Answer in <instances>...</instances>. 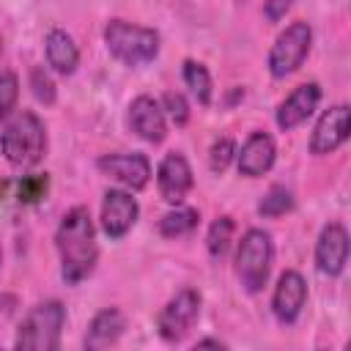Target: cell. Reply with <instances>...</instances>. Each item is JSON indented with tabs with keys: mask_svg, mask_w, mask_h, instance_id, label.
<instances>
[{
	"mask_svg": "<svg viewBox=\"0 0 351 351\" xmlns=\"http://www.w3.org/2000/svg\"><path fill=\"white\" fill-rule=\"evenodd\" d=\"M159 192L167 203H181L186 197V192L192 189V170L186 165V159L181 154H167L159 165V176H156Z\"/></svg>",
	"mask_w": 351,
	"mask_h": 351,
	"instance_id": "13",
	"label": "cell"
},
{
	"mask_svg": "<svg viewBox=\"0 0 351 351\" xmlns=\"http://www.w3.org/2000/svg\"><path fill=\"white\" fill-rule=\"evenodd\" d=\"M197 315H200V293L192 288H181L159 313V335L167 343H178L192 329Z\"/></svg>",
	"mask_w": 351,
	"mask_h": 351,
	"instance_id": "7",
	"label": "cell"
},
{
	"mask_svg": "<svg viewBox=\"0 0 351 351\" xmlns=\"http://www.w3.org/2000/svg\"><path fill=\"white\" fill-rule=\"evenodd\" d=\"M348 261V233L340 222H329L321 236H318V247H315V263H318V271L335 277L343 271Z\"/></svg>",
	"mask_w": 351,
	"mask_h": 351,
	"instance_id": "10",
	"label": "cell"
},
{
	"mask_svg": "<svg viewBox=\"0 0 351 351\" xmlns=\"http://www.w3.org/2000/svg\"><path fill=\"white\" fill-rule=\"evenodd\" d=\"M47 148V134H44V123L38 121V115L33 112H19L14 115L3 134H0V151L11 165L19 167H30L44 156Z\"/></svg>",
	"mask_w": 351,
	"mask_h": 351,
	"instance_id": "2",
	"label": "cell"
},
{
	"mask_svg": "<svg viewBox=\"0 0 351 351\" xmlns=\"http://www.w3.org/2000/svg\"><path fill=\"white\" fill-rule=\"evenodd\" d=\"M104 41H107V49L126 66L148 63L159 52V33L156 30L129 25L123 19H112L104 27Z\"/></svg>",
	"mask_w": 351,
	"mask_h": 351,
	"instance_id": "4",
	"label": "cell"
},
{
	"mask_svg": "<svg viewBox=\"0 0 351 351\" xmlns=\"http://www.w3.org/2000/svg\"><path fill=\"white\" fill-rule=\"evenodd\" d=\"M197 219H200V214L195 208H176V211H170V214L162 217L159 233L162 236H170V239L173 236H184V233H189V230L197 228Z\"/></svg>",
	"mask_w": 351,
	"mask_h": 351,
	"instance_id": "20",
	"label": "cell"
},
{
	"mask_svg": "<svg viewBox=\"0 0 351 351\" xmlns=\"http://www.w3.org/2000/svg\"><path fill=\"white\" fill-rule=\"evenodd\" d=\"M310 41H313V30H310L307 22H293V25H288V27L277 36V41H274V47H271V52H269V71H271L274 77H288V74H293V71L302 66V60L307 58Z\"/></svg>",
	"mask_w": 351,
	"mask_h": 351,
	"instance_id": "6",
	"label": "cell"
},
{
	"mask_svg": "<svg viewBox=\"0 0 351 351\" xmlns=\"http://www.w3.org/2000/svg\"><path fill=\"white\" fill-rule=\"evenodd\" d=\"M230 239H233V219L230 217H219L211 228H208V252L214 258H222L230 247Z\"/></svg>",
	"mask_w": 351,
	"mask_h": 351,
	"instance_id": "21",
	"label": "cell"
},
{
	"mask_svg": "<svg viewBox=\"0 0 351 351\" xmlns=\"http://www.w3.org/2000/svg\"><path fill=\"white\" fill-rule=\"evenodd\" d=\"M236 271L250 293H258L266 285L271 271V236L266 230L252 228L244 233L236 252Z\"/></svg>",
	"mask_w": 351,
	"mask_h": 351,
	"instance_id": "5",
	"label": "cell"
},
{
	"mask_svg": "<svg viewBox=\"0 0 351 351\" xmlns=\"http://www.w3.org/2000/svg\"><path fill=\"white\" fill-rule=\"evenodd\" d=\"M47 60L58 74H71L80 63L77 44L66 30H49L47 36Z\"/></svg>",
	"mask_w": 351,
	"mask_h": 351,
	"instance_id": "18",
	"label": "cell"
},
{
	"mask_svg": "<svg viewBox=\"0 0 351 351\" xmlns=\"http://www.w3.org/2000/svg\"><path fill=\"white\" fill-rule=\"evenodd\" d=\"M197 346H217V348H222V343H219V340H200Z\"/></svg>",
	"mask_w": 351,
	"mask_h": 351,
	"instance_id": "29",
	"label": "cell"
},
{
	"mask_svg": "<svg viewBox=\"0 0 351 351\" xmlns=\"http://www.w3.org/2000/svg\"><path fill=\"white\" fill-rule=\"evenodd\" d=\"M293 208V195L285 189V186H271L269 189V195L261 200V206H258V211L263 214V217H282L285 211H291Z\"/></svg>",
	"mask_w": 351,
	"mask_h": 351,
	"instance_id": "22",
	"label": "cell"
},
{
	"mask_svg": "<svg viewBox=\"0 0 351 351\" xmlns=\"http://www.w3.org/2000/svg\"><path fill=\"white\" fill-rule=\"evenodd\" d=\"M293 5V0H266V5H263V14H266V19L269 22H277V19H282L285 16V11Z\"/></svg>",
	"mask_w": 351,
	"mask_h": 351,
	"instance_id": "28",
	"label": "cell"
},
{
	"mask_svg": "<svg viewBox=\"0 0 351 351\" xmlns=\"http://www.w3.org/2000/svg\"><path fill=\"white\" fill-rule=\"evenodd\" d=\"M30 85H33V93H36V99H38V101H44V104L55 101V85H52L49 74H47L41 66L30 71Z\"/></svg>",
	"mask_w": 351,
	"mask_h": 351,
	"instance_id": "24",
	"label": "cell"
},
{
	"mask_svg": "<svg viewBox=\"0 0 351 351\" xmlns=\"http://www.w3.org/2000/svg\"><path fill=\"white\" fill-rule=\"evenodd\" d=\"M44 192H47V176H30L19 184V200H25V203L44 197Z\"/></svg>",
	"mask_w": 351,
	"mask_h": 351,
	"instance_id": "27",
	"label": "cell"
},
{
	"mask_svg": "<svg viewBox=\"0 0 351 351\" xmlns=\"http://www.w3.org/2000/svg\"><path fill=\"white\" fill-rule=\"evenodd\" d=\"M99 170L129 189H143L151 178V162L143 154H107L99 159Z\"/></svg>",
	"mask_w": 351,
	"mask_h": 351,
	"instance_id": "8",
	"label": "cell"
},
{
	"mask_svg": "<svg viewBox=\"0 0 351 351\" xmlns=\"http://www.w3.org/2000/svg\"><path fill=\"white\" fill-rule=\"evenodd\" d=\"M162 104H165V110H167V115L173 118V123H186V118H189V107H186V99L181 96V93H176V90H167L165 93V99H162Z\"/></svg>",
	"mask_w": 351,
	"mask_h": 351,
	"instance_id": "25",
	"label": "cell"
},
{
	"mask_svg": "<svg viewBox=\"0 0 351 351\" xmlns=\"http://www.w3.org/2000/svg\"><path fill=\"white\" fill-rule=\"evenodd\" d=\"M123 329H126L123 313L115 310V307H107V310L93 315V321L88 326V335H85V348H90V351L93 348H107L123 335Z\"/></svg>",
	"mask_w": 351,
	"mask_h": 351,
	"instance_id": "17",
	"label": "cell"
},
{
	"mask_svg": "<svg viewBox=\"0 0 351 351\" xmlns=\"http://www.w3.org/2000/svg\"><path fill=\"white\" fill-rule=\"evenodd\" d=\"M233 154H236V148H233V140H230V137L217 140L214 148H211V170H214V173H222V170L230 165Z\"/></svg>",
	"mask_w": 351,
	"mask_h": 351,
	"instance_id": "26",
	"label": "cell"
},
{
	"mask_svg": "<svg viewBox=\"0 0 351 351\" xmlns=\"http://www.w3.org/2000/svg\"><path fill=\"white\" fill-rule=\"evenodd\" d=\"M274 154H277L274 140L266 132H252L239 151V173L250 178L263 176L274 165Z\"/></svg>",
	"mask_w": 351,
	"mask_h": 351,
	"instance_id": "16",
	"label": "cell"
},
{
	"mask_svg": "<svg viewBox=\"0 0 351 351\" xmlns=\"http://www.w3.org/2000/svg\"><path fill=\"white\" fill-rule=\"evenodd\" d=\"M63 321H66V307L58 299L41 302L22 318L14 346L25 351H55L60 346Z\"/></svg>",
	"mask_w": 351,
	"mask_h": 351,
	"instance_id": "3",
	"label": "cell"
},
{
	"mask_svg": "<svg viewBox=\"0 0 351 351\" xmlns=\"http://www.w3.org/2000/svg\"><path fill=\"white\" fill-rule=\"evenodd\" d=\"M55 244L60 252V274L69 285L82 282L99 258V247H96V230L90 222V214L85 206H74L58 225L55 233Z\"/></svg>",
	"mask_w": 351,
	"mask_h": 351,
	"instance_id": "1",
	"label": "cell"
},
{
	"mask_svg": "<svg viewBox=\"0 0 351 351\" xmlns=\"http://www.w3.org/2000/svg\"><path fill=\"white\" fill-rule=\"evenodd\" d=\"M129 123L148 143H162L165 140V132H167L165 110L151 96H137L132 101V107H129Z\"/></svg>",
	"mask_w": 351,
	"mask_h": 351,
	"instance_id": "14",
	"label": "cell"
},
{
	"mask_svg": "<svg viewBox=\"0 0 351 351\" xmlns=\"http://www.w3.org/2000/svg\"><path fill=\"white\" fill-rule=\"evenodd\" d=\"M137 200L123 189H110L101 203V228L110 239H121L137 222Z\"/></svg>",
	"mask_w": 351,
	"mask_h": 351,
	"instance_id": "9",
	"label": "cell"
},
{
	"mask_svg": "<svg viewBox=\"0 0 351 351\" xmlns=\"http://www.w3.org/2000/svg\"><path fill=\"white\" fill-rule=\"evenodd\" d=\"M346 140H348V107L337 104V107L326 110L321 115V121L315 123V132L310 137V151L318 154V156L321 154H332Z\"/></svg>",
	"mask_w": 351,
	"mask_h": 351,
	"instance_id": "12",
	"label": "cell"
},
{
	"mask_svg": "<svg viewBox=\"0 0 351 351\" xmlns=\"http://www.w3.org/2000/svg\"><path fill=\"white\" fill-rule=\"evenodd\" d=\"M16 96H19L16 74H0V121L11 115V110L16 104Z\"/></svg>",
	"mask_w": 351,
	"mask_h": 351,
	"instance_id": "23",
	"label": "cell"
},
{
	"mask_svg": "<svg viewBox=\"0 0 351 351\" xmlns=\"http://www.w3.org/2000/svg\"><path fill=\"white\" fill-rule=\"evenodd\" d=\"M318 101H321V88H318V82H304V85H299L282 104H280V110H277V123H280V129H293V126H299L302 121H307L310 115H313V110L318 107Z\"/></svg>",
	"mask_w": 351,
	"mask_h": 351,
	"instance_id": "15",
	"label": "cell"
},
{
	"mask_svg": "<svg viewBox=\"0 0 351 351\" xmlns=\"http://www.w3.org/2000/svg\"><path fill=\"white\" fill-rule=\"evenodd\" d=\"M184 82H186V88L195 93V99H197L200 104H208V101H211V77H208V71H206L203 63H197V60H184Z\"/></svg>",
	"mask_w": 351,
	"mask_h": 351,
	"instance_id": "19",
	"label": "cell"
},
{
	"mask_svg": "<svg viewBox=\"0 0 351 351\" xmlns=\"http://www.w3.org/2000/svg\"><path fill=\"white\" fill-rule=\"evenodd\" d=\"M304 299H307V282L299 271H282L280 280H277V288H274V296H271V310L274 315L282 321V324H291L299 318L302 307H304Z\"/></svg>",
	"mask_w": 351,
	"mask_h": 351,
	"instance_id": "11",
	"label": "cell"
}]
</instances>
